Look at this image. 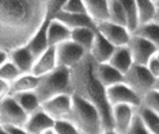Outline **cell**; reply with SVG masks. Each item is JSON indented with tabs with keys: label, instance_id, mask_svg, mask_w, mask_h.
I'll return each mask as SVG.
<instances>
[{
	"label": "cell",
	"instance_id": "d4e9b609",
	"mask_svg": "<svg viewBox=\"0 0 159 134\" xmlns=\"http://www.w3.org/2000/svg\"><path fill=\"white\" fill-rule=\"evenodd\" d=\"M95 31L97 28H90V27H79L71 30V39L80 45L86 52H90L91 45L95 38Z\"/></svg>",
	"mask_w": 159,
	"mask_h": 134
},
{
	"label": "cell",
	"instance_id": "ab89813d",
	"mask_svg": "<svg viewBox=\"0 0 159 134\" xmlns=\"http://www.w3.org/2000/svg\"><path fill=\"white\" fill-rule=\"evenodd\" d=\"M7 60H8V52L0 49V67H2V65L4 64Z\"/></svg>",
	"mask_w": 159,
	"mask_h": 134
},
{
	"label": "cell",
	"instance_id": "1f68e13d",
	"mask_svg": "<svg viewBox=\"0 0 159 134\" xmlns=\"http://www.w3.org/2000/svg\"><path fill=\"white\" fill-rule=\"evenodd\" d=\"M19 75H22V73H20L19 69L10 61V58L0 67V79H3V80H6L8 83L14 81Z\"/></svg>",
	"mask_w": 159,
	"mask_h": 134
},
{
	"label": "cell",
	"instance_id": "9c48e42d",
	"mask_svg": "<svg viewBox=\"0 0 159 134\" xmlns=\"http://www.w3.org/2000/svg\"><path fill=\"white\" fill-rule=\"evenodd\" d=\"M126 46H128L129 52H131L133 64H140V65H146L148 60L158 52L157 48L148 39L140 37L137 34H133V32H131V38H129Z\"/></svg>",
	"mask_w": 159,
	"mask_h": 134
},
{
	"label": "cell",
	"instance_id": "4dcf8cb0",
	"mask_svg": "<svg viewBox=\"0 0 159 134\" xmlns=\"http://www.w3.org/2000/svg\"><path fill=\"white\" fill-rule=\"evenodd\" d=\"M150 110H152L154 113H157L159 115V91L157 89H150L147 93H144L142 96V104Z\"/></svg>",
	"mask_w": 159,
	"mask_h": 134
},
{
	"label": "cell",
	"instance_id": "836d02e7",
	"mask_svg": "<svg viewBox=\"0 0 159 134\" xmlns=\"http://www.w3.org/2000/svg\"><path fill=\"white\" fill-rule=\"evenodd\" d=\"M66 3H67V0H46L45 2L46 18H48V19H53V18L63 10Z\"/></svg>",
	"mask_w": 159,
	"mask_h": 134
},
{
	"label": "cell",
	"instance_id": "277c9868",
	"mask_svg": "<svg viewBox=\"0 0 159 134\" xmlns=\"http://www.w3.org/2000/svg\"><path fill=\"white\" fill-rule=\"evenodd\" d=\"M38 99L42 102L50 99L53 96L61 95V93H70L71 92V71L67 67H57L52 72L44 76H39L38 85L35 88Z\"/></svg>",
	"mask_w": 159,
	"mask_h": 134
},
{
	"label": "cell",
	"instance_id": "e0dca14e",
	"mask_svg": "<svg viewBox=\"0 0 159 134\" xmlns=\"http://www.w3.org/2000/svg\"><path fill=\"white\" fill-rule=\"evenodd\" d=\"M8 58L19 69L20 73H31L35 58L30 50L26 48V45L8 52Z\"/></svg>",
	"mask_w": 159,
	"mask_h": 134
},
{
	"label": "cell",
	"instance_id": "7c38bea8",
	"mask_svg": "<svg viewBox=\"0 0 159 134\" xmlns=\"http://www.w3.org/2000/svg\"><path fill=\"white\" fill-rule=\"evenodd\" d=\"M135 114H136V107H132L129 104L113 106V125L116 132L118 134H126Z\"/></svg>",
	"mask_w": 159,
	"mask_h": 134
},
{
	"label": "cell",
	"instance_id": "8d00e7d4",
	"mask_svg": "<svg viewBox=\"0 0 159 134\" xmlns=\"http://www.w3.org/2000/svg\"><path fill=\"white\" fill-rule=\"evenodd\" d=\"M146 67H147V69L150 71V73L152 75L155 79L159 77V60L157 58V56H155V54L151 57L150 60H148V63L146 64Z\"/></svg>",
	"mask_w": 159,
	"mask_h": 134
},
{
	"label": "cell",
	"instance_id": "d6986e66",
	"mask_svg": "<svg viewBox=\"0 0 159 134\" xmlns=\"http://www.w3.org/2000/svg\"><path fill=\"white\" fill-rule=\"evenodd\" d=\"M95 75L105 88L124 81V75L109 63H97Z\"/></svg>",
	"mask_w": 159,
	"mask_h": 134
},
{
	"label": "cell",
	"instance_id": "484cf974",
	"mask_svg": "<svg viewBox=\"0 0 159 134\" xmlns=\"http://www.w3.org/2000/svg\"><path fill=\"white\" fill-rule=\"evenodd\" d=\"M133 34H137L140 37L148 39L152 45L159 50V23L155 20H151L148 23L139 24L137 28L133 31Z\"/></svg>",
	"mask_w": 159,
	"mask_h": 134
},
{
	"label": "cell",
	"instance_id": "4fadbf2b",
	"mask_svg": "<svg viewBox=\"0 0 159 134\" xmlns=\"http://www.w3.org/2000/svg\"><path fill=\"white\" fill-rule=\"evenodd\" d=\"M55 125V119L50 118L42 108H38L33 114L29 115L23 128L30 134H44L46 130L52 129Z\"/></svg>",
	"mask_w": 159,
	"mask_h": 134
},
{
	"label": "cell",
	"instance_id": "30bf717a",
	"mask_svg": "<svg viewBox=\"0 0 159 134\" xmlns=\"http://www.w3.org/2000/svg\"><path fill=\"white\" fill-rule=\"evenodd\" d=\"M71 104H72V95L70 93H61V95L53 96L50 99L45 100L41 103V108L53 118L55 121L60 119H68L71 111Z\"/></svg>",
	"mask_w": 159,
	"mask_h": 134
},
{
	"label": "cell",
	"instance_id": "bcb514c9",
	"mask_svg": "<svg viewBox=\"0 0 159 134\" xmlns=\"http://www.w3.org/2000/svg\"><path fill=\"white\" fill-rule=\"evenodd\" d=\"M155 56H157V58L159 60V50H158V52H157V53H155Z\"/></svg>",
	"mask_w": 159,
	"mask_h": 134
},
{
	"label": "cell",
	"instance_id": "9a60e30c",
	"mask_svg": "<svg viewBox=\"0 0 159 134\" xmlns=\"http://www.w3.org/2000/svg\"><path fill=\"white\" fill-rule=\"evenodd\" d=\"M57 67V57H56V46H49L41 56H38L34 61L31 73L34 76H44L52 72Z\"/></svg>",
	"mask_w": 159,
	"mask_h": 134
},
{
	"label": "cell",
	"instance_id": "83f0119b",
	"mask_svg": "<svg viewBox=\"0 0 159 134\" xmlns=\"http://www.w3.org/2000/svg\"><path fill=\"white\" fill-rule=\"evenodd\" d=\"M137 7V16H139V24L148 23L154 20L157 14V6L152 0H135Z\"/></svg>",
	"mask_w": 159,
	"mask_h": 134
},
{
	"label": "cell",
	"instance_id": "60d3db41",
	"mask_svg": "<svg viewBox=\"0 0 159 134\" xmlns=\"http://www.w3.org/2000/svg\"><path fill=\"white\" fill-rule=\"evenodd\" d=\"M101 134H118V133L116 132L114 129H105V130H102Z\"/></svg>",
	"mask_w": 159,
	"mask_h": 134
},
{
	"label": "cell",
	"instance_id": "3957f363",
	"mask_svg": "<svg viewBox=\"0 0 159 134\" xmlns=\"http://www.w3.org/2000/svg\"><path fill=\"white\" fill-rule=\"evenodd\" d=\"M68 121L83 134H101L103 130L102 119L95 107L87 100L76 95H72L71 111Z\"/></svg>",
	"mask_w": 159,
	"mask_h": 134
},
{
	"label": "cell",
	"instance_id": "5b68a950",
	"mask_svg": "<svg viewBox=\"0 0 159 134\" xmlns=\"http://www.w3.org/2000/svg\"><path fill=\"white\" fill-rule=\"evenodd\" d=\"M124 83L142 97L154 88L155 77L150 73L146 65L132 64V67L124 73Z\"/></svg>",
	"mask_w": 159,
	"mask_h": 134
},
{
	"label": "cell",
	"instance_id": "cb8c5ba5",
	"mask_svg": "<svg viewBox=\"0 0 159 134\" xmlns=\"http://www.w3.org/2000/svg\"><path fill=\"white\" fill-rule=\"evenodd\" d=\"M11 96H14V99H15L18 102V104L23 108V111L27 115L33 114L34 111H37L38 108H41V100L38 99L35 91L19 92V93H15V95H11Z\"/></svg>",
	"mask_w": 159,
	"mask_h": 134
},
{
	"label": "cell",
	"instance_id": "ba28073f",
	"mask_svg": "<svg viewBox=\"0 0 159 134\" xmlns=\"http://www.w3.org/2000/svg\"><path fill=\"white\" fill-rule=\"evenodd\" d=\"M87 53L80 45L74 42L72 39H68L66 42H61L56 46V57L57 65L60 67L72 68L80 61L84 54Z\"/></svg>",
	"mask_w": 159,
	"mask_h": 134
},
{
	"label": "cell",
	"instance_id": "7a4b0ae2",
	"mask_svg": "<svg viewBox=\"0 0 159 134\" xmlns=\"http://www.w3.org/2000/svg\"><path fill=\"white\" fill-rule=\"evenodd\" d=\"M97 61L89 52L76 65L70 68L71 71V92L82 99L87 100L98 110L102 119L103 130L114 129L113 107L106 96V88L101 84L95 75Z\"/></svg>",
	"mask_w": 159,
	"mask_h": 134
},
{
	"label": "cell",
	"instance_id": "c3c4849f",
	"mask_svg": "<svg viewBox=\"0 0 159 134\" xmlns=\"http://www.w3.org/2000/svg\"><path fill=\"white\" fill-rule=\"evenodd\" d=\"M152 2H154V3H157V2H158V0H152Z\"/></svg>",
	"mask_w": 159,
	"mask_h": 134
},
{
	"label": "cell",
	"instance_id": "f1b7e54d",
	"mask_svg": "<svg viewBox=\"0 0 159 134\" xmlns=\"http://www.w3.org/2000/svg\"><path fill=\"white\" fill-rule=\"evenodd\" d=\"M125 11L126 20H128V30L133 32L139 26V16H137V7L135 0H118Z\"/></svg>",
	"mask_w": 159,
	"mask_h": 134
},
{
	"label": "cell",
	"instance_id": "ac0fdd59",
	"mask_svg": "<svg viewBox=\"0 0 159 134\" xmlns=\"http://www.w3.org/2000/svg\"><path fill=\"white\" fill-rule=\"evenodd\" d=\"M53 19L60 20L61 23H64L67 27H70L71 30L79 27H90V28H97V24L91 18H90L86 12L83 14H72V12H66V11H60Z\"/></svg>",
	"mask_w": 159,
	"mask_h": 134
},
{
	"label": "cell",
	"instance_id": "7bdbcfd3",
	"mask_svg": "<svg viewBox=\"0 0 159 134\" xmlns=\"http://www.w3.org/2000/svg\"><path fill=\"white\" fill-rule=\"evenodd\" d=\"M154 20H155V22H158V23H159V8H157V14H155Z\"/></svg>",
	"mask_w": 159,
	"mask_h": 134
},
{
	"label": "cell",
	"instance_id": "b9f144b4",
	"mask_svg": "<svg viewBox=\"0 0 159 134\" xmlns=\"http://www.w3.org/2000/svg\"><path fill=\"white\" fill-rule=\"evenodd\" d=\"M154 89H157V91H159V77L155 79V84H154Z\"/></svg>",
	"mask_w": 159,
	"mask_h": 134
},
{
	"label": "cell",
	"instance_id": "f6af8a7d",
	"mask_svg": "<svg viewBox=\"0 0 159 134\" xmlns=\"http://www.w3.org/2000/svg\"><path fill=\"white\" fill-rule=\"evenodd\" d=\"M0 134H8V133H7V132H6V130H4V129H3V128H2V126H0Z\"/></svg>",
	"mask_w": 159,
	"mask_h": 134
},
{
	"label": "cell",
	"instance_id": "52a82bcc",
	"mask_svg": "<svg viewBox=\"0 0 159 134\" xmlns=\"http://www.w3.org/2000/svg\"><path fill=\"white\" fill-rule=\"evenodd\" d=\"M106 96L111 107L117 106V104H129V106L137 108L142 104V97L137 95L131 87L126 85L124 81L107 87Z\"/></svg>",
	"mask_w": 159,
	"mask_h": 134
},
{
	"label": "cell",
	"instance_id": "44dd1931",
	"mask_svg": "<svg viewBox=\"0 0 159 134\" xmlns=\"http://www.w3.org/2000/svg\"><path fill=\"white\" fill-rule=\"evenodd\" d=\"M71 39V28L57 19H50L48 23V42L49 46H57L61 42Z\"/></svg>",
	"mask_w": 159,
	"mask_h": 134
},
{
	"label": "cell",
	"instance_id": "e575fe53",
	"mask_svg": "<svg viewBox=\"0 0 159 134\" xmlns=\"http://www.w3.org/2000/svg\"><path fill=\"white\" fill-rule=\"evenodd\" d=\"M61 11L72 12V14H83L86 12V8H84V4H83V0H67V3L64 4Z\"/></svg>",
	"mask_w": 159,
	"mask_h": 134
},
{
	"label": "cell",
	"instance_id": "603a6c76",
	"mask_svg": "<svg viewBox=\"0 0 159 134\" xmlns=\"http://www.w3.org/2000/svg\"><path fill=\"white\" fill-rule=\"evenodd\" d=\"M109 64H111L116 69L120 71L121 73L124 75L133 64V60H132V56H131V52H129L128 46L126 45L125 46H117V48L114 49L113 56L110 57Z\"/></svg>",
	"mask_w": 159,
	"mask_h": 134
},
{
	"label": "cell",
	"instance_id": "f35d334b",
	"mask_svg": "<svg viewBox=\"0 0 159 134\" xmlns=\"http://www.w3.org/2000/svg\"><path fill=\"white\" fill-rule=\"evenodd\" d=\"M10 95V83L0 79V102Z\"/></svg>",
	"mask_w": 159,
	"mask_h": 134
},
{
	"label": "cell",
	"instance_id": "8fae6325",
	"mask_svg": "<svg viewBox=\"0 0 159 134\" xmlns=\"http://www.w3.org/2000/svg\"><path fill=\"white\" fill-rule=\"evenodd\" d=\"M97 30L110 43H113L116 48H117V46L128 45V41H129V38H131V31L128 30V27L113 23V22H110V20H105V22H101V23H97Z\"/></svg>",
	"mask_w": 159,
	"mask_h": 134
},
{
	"label": "cell",
	"instance_id": "74e56055",
	"mask_svg": "<svg viewBox=\"0 0 159 134\" xmlns=\"http://www.w3.org/2000/svg\"><path fill=\"white\" fill-rule=\"evenodd\" d=\"M8 134H30L23 126H2Z\"/></svg>",
	"mask_w": 159,
	"mask_h": 134
},
{
	"label": "cell",
	"instance_id": "ffe728a7",
	"mask_svg": "<svg viewBox=\"0 0 159 134\" xmlns=\"http://www.w3.org/2000/svg\"><path fill=\"white\" fill-rule=\"evenodd\" d=\"M86 12L97 23L109 20V3L107 0H83Z\"/></svg>",
	"mask_w": 159,
	"mask_h": 134
},
{
	"label": "cell",
	"instance_id": "4316f807",
	"mask_svg": "<svg viewBox=\"0 0 159 134\" xmlns=\"http://www.w3.org/2000/svg\"><path fill=\"white\" fill-rule=\"evenodd\" d=\"M136 114L151 134H159V115L157 113L144 106H139L136 108Z\"/></svg>",
	"mask_w": 159,
	"mask_h": 134
},
{
	"label": "cell",
	"instance_id": "f907efd6",
	"mask_svg": "<svg viewBox=\"0 0 159 134\" xmlns=\"http://www.w3.org/2000/svg\"><path fill=\"white\" fill-rule=\"evenodd\" d=\"M44 2H46V0H44Z\"/></svg>",
	"mask_w": 159,
	"mask_h": 134
},
{
	"label": "cell",
	"instance_id": "7402d4cb",
	"mask_svg": "<svg viewBox=\"0 0 159 134\" xmlns=\"http://www.w3.org/2000/svg\"><path fill=\"white\" fill-rule=\"evenodd\" d=\"M39 81V77L33 73H22L19 75L14 81L10 83V95H15L19 92L35 91Z\"/></svg>",
	"mask_w": 159,
	"mask_h": 134
},
{
	"label": "cell",
	"instance_id": "2e32d148",
	"mask_svg": "<svg viewBox=\"0 0 159 134\" xmlns=\"http://www.w3.org/2000/svg\"><path fill=\"white\" fill-rule=\"evenodd\" d=\"M48 18H45V20L42 22V24L39 26V28L34 32V35L30 38V41L26 43V48L30 50L31 54L34 56V58H37L38 56H41L46 49L49 48V42H48V23H49Z\"/></svg>",
	"mask_w": 159,
	"mask_h": 134
},
{
	"label": "cell",
	"instance_id": "681fc988",
	"mask_svg": "<svg viewBox=\"0 0 159 134\" xmlns=\"http://www.w3.org/2000/svg\"><path fill=\"white\" fill-rule=\"evenodd\" d=\"M79 134H83V133H79Z\"/></svg>",
	"mask_w": 159,
	"mask_h": 134
},
{
	"label": "cell",
	"instance_id": "8992f818",
	"mask_svg": "<svg viewBox=\"0 0 159 134\" xmlns=\"http://www.w3.org/2000/svg\"><path fill=\"white\" fill-rule=\"evenodd\" d=\"M27 118L14 96L8 95L0 102V126H25Z\"/></svg>",
	"mask_w": 159,
	"mask_h": 134
},
{
	"label": "cell",
	"instance_id": "d590c367",
	"mask_svg": "<svg viewBox=\"0 0 159 134\" xmlns=\"http://www.w3.org/2000/svg\"><path fill=\"white\" fill-rule=\"evenodd\" d=\"M126 134H151L150 132L147 130V128L143 125L142 119L139 118V115L135 114V117H133V121L131 126H129L128 132H126Z\"/></svg>",
	"mask_w": 159,
	"mask_h": 134
},
{
	"label": "cell",
	"instance_id": "7dc6e473",
	"mask_svg": "<svg viewBox=\"0 0 159 134\" xmlns=\"http://www.w3.org/2000/svg\"><path fill=\"white\" fill-rule=\"evenodd\" d=\"M155 6H157V8H159V0H158L157 3H155Z\"/></svg>",
	"mask_w": 159,
	"mask_h": 134
},
{
	"label": "cell",
	"instance_id": "f546056e",
	"mask_svg": "<svg viewBox=\"0 0 159 134\" xmlns=\"http://www.w3.org/2000/svg\"><path fill=\"white\" fill-rule=\"evenodd\" d=\"M107 3H109V20L128 27V20H126L125 11L122 8L121 3L118 0H107Z\"/></svg>",
	"mask_w": 159,
	"mask_h": 134
},
{
	"label": "cell",
	"instance_id": "6da1fadb",
	"mask_svg": "<svg viewBox=\"0 0 159 134\" xmlns=\"http://www.w3.org/2000/svg\"><path fill=\"white\" fill-rule=\"evenodd\" d=\"M45 18L44 0H0V49L25 46Z\"/></svg>",
	"mask_w": 159,
	"mask_h": 134
},
{
	"label": "cell",
	"instance_id": "ee69618b",
	"mask_svg": "<svg viewBox=\"0 0 159 134\" xmlns=\"http://www.w3.org/2000/svg\"><path fill=\"white\" fill-rule=\"evenodd\" d=\"M44 134H55V132H53V129H49V130H46Z\"/></svg>",
	"mask_w": 159,
	"mask_h": 134
},
{
	"label": "cell",
	"instance_id": "d6a6232c",
	"mask_svg": "<svg viewBox=\"0 0 159 134\" xmlns=\"http://www.w3.org/2000/svg\"><path fill=\"white\" fill-rule=\"evenodd\" d=\"M52 129L55 132V134H79V130L68 119L55 121V125H53Z\"/></svg>",
	"mask_w": 159,
	"mask_h": 134
},
{
	"label": "cell",
	"instance_id": "5bb4252c",
	"mask_svg": "<svg viewBox=\"0 0 159 134\" xmlns=\"http://www.w3.org/2000/svg\"><path fill=\"white\" fill-rule=\"evenodd\" d=\"M114 49H116V46L113 43H110L97 30L95 38H94V42H93L91 49H90L89 53L91 54L93 58L95 60L97 63H109L110 57L113 56V53H114Z\"/></svg>",
	"mask_w": 159,
	"mask_h": 134
}]
</instances>
